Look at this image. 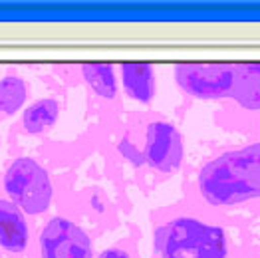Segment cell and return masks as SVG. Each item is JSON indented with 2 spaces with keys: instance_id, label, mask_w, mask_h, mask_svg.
I'll list each match as a JSON object with an SVG mask.
<instances>
[{
  "instance_id": "obj_8",
  "label": "cell",
  "mask_w": 260,
  "mask_h": 258,
  "mask_svg": "<svg viewBox=\"0 0 260 258\" xmlns=\"http://www.w3.org/2000/svg\"><path fill=\"white\" fill-rule=\"evenodd\" d=\"M119 80L123 91L139 104H151L157 91L155 70L147 62H125L119 66Z\"/></svg>"
},
{
  "instance_id": "obj_7",
  "label": "cell",
  "mask_w": 260,
  "mask_h": 258,
  "mask_svg": "<svg viewBox=\"0 0 260 258\" xmlns=\"http://www.w3.org/2000/svg\"><path fill=\"white\" fill-rule=\"evenodd\" d=\"M28 220L10 199H0V248L10 254H22L28 248Z\"/></svg>"
},
{
  "instance_id": "obj_9",
  "label": "cell",
  "mask_w": 260,
  "mask_h": 258,
  "mask_svg": "<svg viewBox=\"0 0 260 258\" xmlns=\"http://www.w3.org/2000/svg\"><path fill=\"white\" fill-rule=\"evenodd\" d=\"M231 98L240 108L258 111L260 109V62L235 66V78Z\"/></svg>"
},
{
  "instance_id": "obj_4",
  "label": "cell",
  "mask_w": 260,
  "mask_h": 258,
  "mask_svg": "<svg viewBox=\"0 0 260 258\" xmlns=\"http://www.w3.org/2000/svg\"><path fill=\"white\" fill-rule=\"evenodd\" d=\"M175 84L181 91L201 98L217 100L231 95L235 66L231 64H177L173 70Z\"/></svg>"
},
{
  "instance_id": "obj_11",
  "label": "cell",
  "mask_w": 260,
  "mask_h": 258,
  "mask_svg": "<svg viewBox=\"0 0 260 258\" xmlns=\"http://www.w3.org/2000/svg\"><path fill=\"white\" fill-rule=\"evenodd\" d=\"M82 78L89 89L100 95L102 100H115L117 98V74L115 68L106 62H89L82 66Z\"/></svg>"
},
{
  "instance_id": "obj_3",
  "label": "cell",
  "mask_w": 260,
  "mask_h": 258,
  "mask_svg": "<svg viewBox=\"0 0 260 258\" xmlns=\"http://www.w3.org/2000/svg\"><path fill=\"white\" fill-rule=\"evenodd\" d=\"M2 189L24 215H44L54 199L50 173L32 157H18L10 163L2 177Z\"/></svg>"
},
{
  "instance_id": "obj_10",
  "label": "cell",
  "mask_w": 260,
  "mask_h": 258,
  "mask_svg": "<svg viewBox=\"0 0 260 258\" xmlns=\"http://www.w3.org/2000/svg\"><path fill=\"white\" fill-rule=\"evenodd\" d=\"M60 117V104L54 98H40L22 113V129L28 135H42L56 125Z\"/></svg>"
},
{
  "instance_id": "obj_5",
  "label": "cell",
  "mask_w": 260,
  "mask_h": 258,
  "mask_svg": "<svg viewBox=\"0 0 260 258\" xmlns=\"http://www.w3.org/2000/svg\"><path fill=\"white\" fill-rule=\"evenodd\" d=\"M42 258H91V238L66 216H52L40 233Z\"/></svg>"
},
{
  "instance_id": "obj_15",
  "label": "cell",
  "mask_w": 260,
  "mask_h": 258,
  "mask_svg": "<svg viewBox=\"0 0 260 258\" xmlns=\"http://www.w3.org/2000/svg\"><path fill=\"white\" fill-rule=\"evenodd\" d=\"M89 207H91L95 213H100V215L106 211V203H104V199H102L100 195H93V197L89 199Z\"/></svg>"
},
{
  "instance_id": "obj_13",
  "label": "cell",
  "mask_w": 260,
  "mask_h": 258,
  "mask_svg": "<svg viewBox=\"0 0 260 258\" xmlns=\"http://www.w3.org/2000/svg\"><path fill=\"white\" fill-rule=\"evenodd\" d=\"M117 151H119V155H121L127 163H131L133 167H141V165H145L143 149H139L129 137H123V139L117 143Z\"/></svg>"
},
{
  "instance_id": "obj_2",
  "label": "cell",
  "mask_w": 260,
  "mask_h": 258,
  "mask_svg": "<svg viewBox=\"0 0 260 258\" xmlns=\"http://www.w3.org/2000/svg\"><path fill=\"white\" fill-rule=\"evenodd\" d=\"M159 258H226L224 231L195 216H175L155 231Z\"/></svg>"
},
{
  "instance_id": "obj_14",
  "label": "cell",
  "mask_w": 260,
  "mask_h": 258,
  "mask_svg": "<svg viewBox=\"0 0 260 258\" xmlns=\"http://www.w3.org/2000/svg\"><path fill=\"white\" fill-rule=\"evenodd\" d=\"M98 258H133V256H131L125 248H121V246H109Z\"/></svg>"
},
{
  "instance_id": "obj_12",
  "label": "cell",
  "mask_w": 260,
  "mask_h": 258,
  "mask_svg": "<svg viewBox=\"0 0 260 258\" xmlns=\"http://www.w3.org/2000/svg\"><path fill=\"white\" fill-rule=\"evenodd\" d=\"M28 84L18 74H4L0 78V113L12 115L26 104Z\"/></svg>"
},
{
  "instance_id": "obj_1",
  "label": "cell",
  "mask_w": 260,
  "mask_h": 258,
  "mask_svg": "<svg viewBox=\"0 0 260 258\" xmlns=\"http://www.w3.org/2000/svg\"><path fill=\"white\" fill-rule=\"evenodd\" d=\"M199 193L213 207L260 199V141L207 161L199 173Z\"/></svg>"
},
{
  "instance_id": "obj_6",
  "label": "cell",
  "mask_w": 260,
  "mask_h": 258,
  "mask_svg": "<svg viewBox=\"0 0 260 258\" xmlns=\"http://www.w3.org/2000/svg\"><path fill=\"white\" fill-rule=\"evenodd\" d=\"M145 163L159 173H173L181 167L185 143L181 131L167 119H155L145 129Z\"/></svg>"
}]
</instances>
